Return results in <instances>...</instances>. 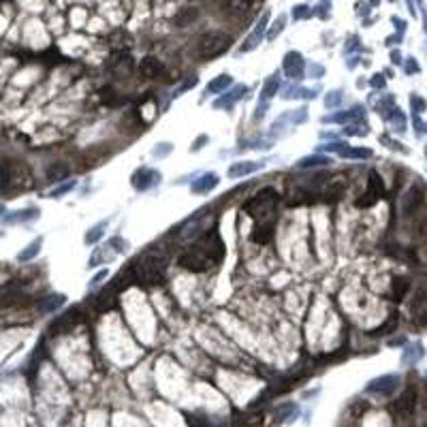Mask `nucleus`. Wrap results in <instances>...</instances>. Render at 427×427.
<instances>
[{"label": "nucleus", "instance_id": "1", "mask_svg": "<svg viewBox=\"0 0 427 427\" xmlns=\"http://www.w3.org/2000/svg\"><path fill=\"white\" fill-rule=\"evenodd\" d=\"M165 269H167V258L160 252H145L137 261L130 263V272H133L135 282L148 284V286L162 282Z\"/></svg>", "mask_w": 427, "mask_h": 427}, {"label": "nucleus", "instance_id": "2", "mask_svg": "<svg viewBox=\"0 0 427 427\" xmlns=\"http://www.w3.org/2000/svg\"><path fill=\"white\" fill-rule=\"evenodd\" d=\"M280 201V194L274 190V188H263L261 192H256L252 199H250L246 205H244V210L248 216H252V218H267L269 214H272L276 210V205Z\"/></svg>", "mask_w": 427, "mask_h": 427}, {"label": "nucleus", "instance_id": "3", "mask_svg": "<svg viewBox=\"0 0 427 427\" xmlns=\"http://www.w3.org/2000/svg\"><path fill=\"white\" fill-rule=\"evenodd\" d=\"M231 47V37L222 35V32H207L199 39V47H196V54L201 60H214L218 56H222L224 51Z\"/></svg>", "mask_w": 427, "mask_h": 427}, {"label": "nucleus", "instance_id": "4", "mask_svg": "<svg viewBox=\"0 0 427 427\" xmlns=\"http://www.w3.org/2000/svg\"><path fill=\"white\" fill-rule=\"evenodd\" d=\"M196 250H201V252H203L207 258H210L212 263H220L222 256H224V244H222L220 235H218L216 231L205 233V235L199 239V244H196Z\"/></svg>", "mask_w": 427, "mask_h": 427}, {"label": "nucleus", "instance_id": "5", "mask_svg": "<svg viewBox=\"0 0 427 427\" xmlns=\"http://www.w3.org/2000/svg\"><path fill=\"white\" fill-rule=\"evenodd\" d=\"M178 265L184 267V269H188V272H194V274H201V272H207L214 263L207 258L201 250H186V252L180 254L178 258Z\"/></svg>", "mask_w": 427, "mask_h": 427}, {"label": "nucleus", "instance_id": "6", "mask_svg": "<svg viewBox=\"0 0 427 427\" xmlns=\"http://www.w3.org/2000/svg\"><path fill=\"white\" fill-rule=\"evenodd\" d=\"M160 180H162L160 171L150 169V167H141V169H137V171L133 173L130 184H133V188H135V190L145 192V190L154 188V186H158V184H160Z\"/></svg>", "mask_w": 427, "mask_h": 427}, {"label": "nucleus", "instance_id": "7", "mask_svg": "<svg viewBox=\"0 0 427 427\" xmlns=\"http://www.w3.org/2000/svg\"><path fill=\"white\" fill-rule=\"evenodd\" d=\"M414 408H416V391L408 387L398 398V402L391 404V414L395 419H406V416H410L414 412Z\"/></svg>", "mask_w": 427, "mask_h": 427}, {"label": "nucleus", "instance_id": "8", "mask_svg": "<svg viewBox=\"0 0 427 427\" xmlns=\"http://www.w3.org/2000/svg\"><path fill=\"white\" fill-rule=\"evenodd\" d=\"M382 192H384V184L380 180V175L376 171H370V175H368V190H366V194H363V199L357 201V207H372L382 196Z\"/></svg>", "mask_w": 427, "mask_h": 427}, {"label": "nucleus", "instance_id": "9", "mask_svg": "<svg viewBox=\"0 0 427 427\" xmlns=\"http://www.w3.org/2000/svg\"><path fill=\"white\" fill-rule=\"evenodd\" d=\"M423 201H425V190L419 184L410 186V188L406 190V194L402 196V216H406V218L412 216L423 205Z\"/></svg>", "mask_w": 427, "mask_h": 427}, {"label": "nucleus", "instance_id": "10", "mask_svg": "<svg viewBox=\"0 0 427 427\" xmlns=\"http://www.w3.org/2000/svg\"><path fill=\"white\" fill-rule=\"evenodd\" d=\"M410 314H412V322H416L419 327L427 325V290L419 288L414 293V299L410 304Z\"/></svg>", "mask_w": 427, "mask_h": 427}, {"label": "nucleus", "instance_id": "11", "mask_svg": "<svg viewBox=\"0 0 427 427\" xmlns=\"http://www.w3.org/2000/svg\"><path fill=\"white\" fill-rule=\"evenodd\" d=\"M398 382H400V378L395 376V374H387V376H380V378H376V380H372L368 387H366V393L391 395L395 389H398Z\"/></svg>", "mask_w": 427, "mask_h": 427}, {"label": "nucleus", "instance_id": "12", "mask_svg": "<svg viewBox=\"0 0 427 427\" xmlns=\"http://www.w3.org/2000/svg\"><path fill=\"white\" fill-rule=\"evenodd\" d=\"M366 118V109L361 105H355L350 111H340L336 116H322V122H331V124H346V122H357Z\"/></svg>", "mask_w": 427, "mask_h": 427}, {"label": "nucleus", "instance_id": "13", "mask_svg": "<svg viewBox=\"0 0 427 427\" xmlns=\"http://www.w3.org/2000/svg\"><path fill=\"white\" fill-rule=\"evenodd\" d=\"M304 67L306 64H304V58H301L299 51H288V54L284 56V73L288 77L299 79L301 75H304Z\"/></svg>", "mask_w": 427, "mask_h": 427}, {"label": "nucleus", "instance_id": "14", "mask_svg": "<svg viewBox=\"0 0 427 427\" xmlns=\"http://www.w3.org/2000/svg\"><path fill=\"white\" fill-rule=\"evenodd\" d=\"M218 184H220V178H218V173H214V171H212V173H203V175H199V180L192 182L190 190H192L194 194H205V192L214 190Z\"/></svg>", "mask_w": 427, "mask_h": 427}, {"label": "nucleus", "instance_id": "15", "mask_svg": "<svg viewBox=\"0 0 427 427\" xmlns=\"http://www.w3.org/2000/svg\"><path fill=\"white\" fill-rule=\"evenodd\" d=\"M258 169H263V162H256V160H244V162H233L231 167H228L226 175H228V178H242V175L256 173Z\"/></svg>", "mask_w": 427, "mask_h": 427}, {"label": "nucleus", "instance_id": "16", "mask_svg": "<svg viewBox=\"0 0 427 427\" xmlns=\"http://www.w3.org/2000/svg\"><path fill=\"white\" fill-rule=\"evenodd\" d=\"M246 92H248V88H246V86H235L233 90H228L222 98H218V101L214 103V107H216V109H231L239 98H244V96H246Z\"/></svg>", "mask_w": 427, "mask_h": 427}, {"label": "nucleus", "instance_id": "17", "mask_svg": "<svg viewBox=\"0 0 427 427\" xmlns=\"http://www.w3.org/2000/svg\"><path fill=\"white\" fill-rule=\"evenodd\" d=\"M109 69L116 73V75H130V71H133V58L128 54H116L111 60H109Z\"/></svg>", "mask_w": 427, "mask_h": 427}, {"label": "nucleus", "instance_id": "18", "mask_svg": "<svg viewBox=\"0 0 427 427\" xmlns=\"http://www.w3.org/2000/svg\"><path fill=\"white\" fill-rule=\"evenodd\" d=\"M139 73L145 77V79H158L160 77V73H162V64L158 60H156L154 56H148V58H143L141 60V64H139Z\"/></svg>", "mask_w": 427, "mask_h": 427}, {"label": "nucleus", "instance_id": "19", "mask_svg": "<svg viewBox=\"0 0 427 427\" xmlns=\"http://www.w3.org/2000/svg\"><path fill=\"white\" fill-rule=\"evenodd\" d=\"M118 293L120 290L116 288V286H105L98 293V297L94 299V306H96V310H101V312H105V310H109L111 306H113V301H116V297H118Z\"/></svg>", "mask_w": 427, "mask_h": 427}, {"label": "nucleus", "instance_id": "20", "mask_svg": "<svg viewBox=\"0 0 427 427\" xmlns=\"http://www.w3.org/2000/svg\"><path fill=\"white\" fill-rule=\"evenodd\" d=\"M228 86H233V77L228 75V73H222V75H218L216 79H212V81L205 86V94H207V96L220 94V92H224Z\"/></svg>", "mask_w": 427, "mask_h": 427}, {"label": "nucleus", "instance_id": "21", "mask_svg": "<svg viewBox=\"0 0 427 427\" xmlns=\"http://www.w3.org/2000/svg\"><path fill=\"white\" fill-rule=\"evenodd\" d=\"M267 19H269V15L265 13L261 19H258V24H256V28H254V32L248 37V41L242 45V51H250V49H254L258 43H261V39H263V32H265V26H267Z\"/></svg>", "mask_w": 427, "mask_h": 427}, {"label": "nucleus", "instance_id": "22", "mask_svg": "<svg viewBox=\"0 0 427 427\" xmlns=\"http://www.w3.org/2000/svg\"><path fill=\"white\" fill-rule=\"evenodd\" d=\"M39 214H41V212L37 210V207H26V210L13 212L11 216H5V222H9V224H15V222H30V220H37Z\"/></svg>", "mask_w": 427, "mask_h": 427}, {"label": "nucleus", "instance_id": "23", "mask_svg": "<svg viewBox=\"0 0 427 427\" xmlns=\"http://www.w3.org/2000/svg\"><path fill=\"white\" fill-rule=\"evenodd\" d=\"M408 290H410V280L408 278H404V276L393 278V282H391V295H393L395 301H402Z\"/></svg>", "mask_w": 427, "mask_h": 427}, {"label": "nucleus", "instance_id": "24", "mask_svg": "<svg viewBox=\"0 0 427 427\" xmlns=\"http://www.w3.org/2000/svg\"><path fill=\"white\" fill-rule=\"evenodd\" d=\"M64 301H67V297L62 295V293L49 295V297H45V299L39 304V310H41V312H45V314H49V312H56L58 308L64 306Z\"/></svg>", "mask_w": 427, "mask_h": 427}, {"label": "nucleus", "instance_id": "25", "mask_svg": "<svg viewBox=\"0 0 427 427\" xmlns=\"http://www.w3.org/2000/svg\"><path fill=\"white\" fill-rule=\"evenodd\" d=\"M77 320H79V312L77 310H69L64 316H60L58 322L51 325V331H69L71 327H75Z\"/></svg>", "mask_w": 427, "mask_h": 427}, {"label": "nucleus", "instance_id": "26", "mask_svg": "<svg viewBox=\"0 0 427 427\" xmlns=\"http://www.w3.org/2000/svg\"><path fill=\"white\" fill-rule=\"evenodd\" d=\"M272 237H274V226H272V222H267V224H256V226H254V231H252V242H256V244H269V242H272Z\"/></svg>", "mask_w": 427, "mask_h": 427}, {"label": "nucleus", "instance_id": "27", "mask_svg": "<svg viewBox=\"0 0 427 427\" xmlns=\"http://www.w3.org/2000/svg\"><path fill=\"white\" fill-rule=\"evenodd\" d=\"M329 162H331V158H327V156L314 154V156H306V158L295 162V169H314V167H325Z\"/></svg>", "mask_w": 427, "mask_h": 427}, {"label": "nucleus", "instance_id": "28", "mask_svg": "<svg viewBox=\"0 0 427 427\" xmlns=\"http://www.w3.org/2000/svg\"><path fill=\"white\" fill-rule=\"evenodd\" d=\"M41 246H43V237H37V239H32L22 252L17 254V261H22V263H26V261H32V258L41 252Z\"/></svg>", "mask_w": 427, "mask_h": 427}, {"label": "nucleus", "instance_id": "29", "mask_svg": "<svg viewBox=\"0 0 427 427\" xmlns=\"http://www.w3.org/2000/svg\"><path fill=\"white\" fill-rule=\"evenodd\" d=\"M278 86H280V75L276 73V75H272L267 81H265V86H263V92H261V101L263 103H267L272 96H276L278 94ZM258 101V103H261Z\"/></svg>", "mask_w": 427, "mask_h": 427}, {"label": "nucleus", "instance_id": "30", "mask_svg": "<svg viewBox=\"0 0 427 427\" xmlns=\"http://www.w3.org/2000/svg\"><path fill=\"white\" fill-rule=\"evenodd\" d=\"M69 173H71V169H69L67 165L56 162V165H51L49 169H47V180H49V182H62Z\"/></svg>", "mask_w": 427, "mask_h": 427}, {"label": "nucleus", "instance_id": "31", "mask_svg": "<svg viewBox=\"0 0 427 427\" xmlns=\"http://www.w3.org/2000/svg\"><path fill=\"white\" fill-rule=\"evenodd\" d=\"M109 222H111V218H109V220H101L98 224H94V226H92L90 231L86 233V237H83V242H86L88 246H90V244H96L98 239L103 237V228H107V226H109Z\"/></svg>", "mask_w": 427, "mask_h": 427}, {"label": "nucleus", "instance_id": "32", "mask_svg": "<svg viewBox=\"0 0 427 427\" xmlns=\"http://www.w3.org/2000/svg\"><path fill=\"white\" fill-rule=\"evenodd\" d=\"M344 190H346V182L342 180V178H338V180H333L329 184V188L325 190V196H327V199H331V201H338L340 196L344 194Z\"/></svg>", "mask_w": 427, "mask_h": 427}, {"label": "nucleus", "instance_id": "33", "mask_svg": "<svg viewBox=\"0 0 427 427\" xmlns=\"http://www.w3.org/2000/svg\"><path fill=\"white\" fill-rule=\"evenodd\" d=\"M196 17H199V11H196V9H184V11H180L178 15H175V26L184 28V26H188L190 22H194Z\"/></svg>", "mask_w": 427, "mask_h": 427}, {"label": "nucleus", "instance_id": "34", "mask_svg": "<svg viewBox=\"0 0 427 427\" xmlns=\"http://www.w3.org/2000/svg\"><path fill=\"white\" fill-rule=\"evenodd\" d=\"M398 316H400V314H395V312H393V314H389V320L384 322V325H380L378 329H374V331L370 333V336H387L389 331H393L395 327H398V322H400V318H398Z\"/></svg>", "mask_w": 427, "mask_h": 427}, {"label": "nucleus", "instance_id": "35", "mask_svg": "<svg viewBox=\"0 0 427 427\" xmlns=\"http://www.w3.org/2000/svg\"><path fill=\"white\" fill-rule=\"evenodd\" d=\"M342 158H370L372 156V150L368 148H346L340 152Z\"/></svg>", "mask_w": 427, "mask_h": 427}, {"label": "nucleus", "instance_id": "36", "mask_svg": "<svg viewBox=\"0 0 427 427\" xmlns=\"http://www.w3.org/2000/svg\"><path fill=\"white\" fill-rule=\"evenodd\" d=\"M101 94H103V101H105L107 105H120V103L124 101V98H122V96H120L113 88H103Z\"/></svg>", "mask_w": 427, "mask_h": 427}, {"label": "nucleus", "instance_id": "37", "mask_svg": "<svg viewBox=\"0 0 427 427\" xmlns=\"http://www.w3.org/2000/svg\"><path fill=\"white\" fill-rule=\"evenodd\" d=\"M342 98H344V94H342V90H331L329 94L325 96V107L327 109H333V107H338Z\"/></svg>", "mask_w": 427, "mask_h": 427}, {"label": "nucleus", "instance_id": "38", "mask_svg": "<svg viewBox=\"0 0 427 427\" xmlns=\"http://www.w3.org/2000/svg\"><path fill=\"white\" fill-rule=\"evenodd\" d=\"M224 5L231 9V11H248L252 7V0H224Z\"/></svg>", "mask_w": 427, "mask_h": 427}, {"label": "nucleus", "instance_id": "39", "mask_svg": "<svg viewBox=\"0 0 427 427\" xmlns=\"http://www.w3.org/2000/svg\"><path fill=\"white\" fill-rule=\"evenodd\" d=\"M75 186H77V182H75V180H71V182H67V184H62V186H58V188H54V190L49 192V196H51V199H60L62 194H67V192H71L73 188H75Z\"/></svg>", "mask_w": 427, "mask_h": 427}, {"label": "nucleus", "instance_id": "40", "mask_svg": "<svg viewBox=\"0 0 427 427\" xmlns=\"http://www.w3.org/2000/svg\"><path fill=\"white\" fill-rule=\"evenodd\" d=\"M111 258H113V254H107V252H103V250H96V252H94V256L90 258V263H88V265H90V267H96L98 263L111 261Z\"/></svg>", "mask_w": 427, "mask_h": 427}, {"label": "nucleus", "instance_id": "41", "mask_svg": "<svg viewBox=\"0 0 427 427\" xmlns=\"http://www.w3.org/2000/svg\"><path fill=\"white\" fill-rule=\"evenodd\" d=\"M196 83H199V79H196L194 75H192V77H188V79H186V81L182 83V86H180L178 90H175V94H173V96H182V94H184L186 90H190V88H194Z\"/></svg>", "mask_w": 427, "mask_h": 427}, {"label": "nucleus", "instance_id": "42", "mask_svg": "<svg viewBox=\"0 0 427 427\" xmlns=\"http://www.w3.org/2000/svg\"><path fill=\"white\" fill-rule=\"evenodd\" d=\"M171 148H173L171 143H158V145H156V148L152 150V156H156V158H165V156L171 152Z\"/></svg>", "mask_w": 427, "mask_h": 427}, {"label": "nucleus", "instance_id": "43", "mask_svg": "<svg viewBox=\"0 0 427 427\" xmlns=\"http://www.w3.org/2000/svg\"><path fill=\"white\" fill-rule=\"evenodd\" d=\"M346 148H348L346 143H342V141H336V143H331V145H329V143H327V145H320L318 150H327V152H338V154H340L342 150H346Z\"/></svg>", "mask_w": 427, "mask_h": 427}, {"label": "nucleus", "instance_id": "44", "mask_svg": "<svg viewBox=\"0 0 427 427\" xmlns=\"http://www.w3.org/2000/svg\"><path fill=\"white\" fill-rule=\"evenodd\" d=\"M410 105H412V109H414L416 113H423L425 107H427V103H425L423 98H419V96H410Z\"/></svg>", "mask_w": 427, "mask_h": 427}, {"label": "nucleus", "instance_id": "45", "mask_svg": "<svg viewBox=\"0 0 427 427\" xmlns=\"http://www.w3.org/2000/svg\"><path fill=\"white\" fill-rule=\"evenodd\" d=\"M210 141V137H207V135H199V137L194 139V143L190 145V152H199V150H203V145Z\"/></svg>", "mask_w": 427, "mask_h": 427}, {"label": "nucleus", "instance_id": "46", "mask_svg": "<svg viewBox=\"0 0 427 427\" xmlns=\"http://www.w3.org/2000/svg\"><path fill=\"white\" fill-rule=\"evenodd\" d=\"M308 15H310V9H308L306 5H299V7L293 9V17H295V19H304V17H308Z\"/></svg>", "mask_w": 427, "mask_h": 427}, {"label": "nucleus", "instance_id": "47", "mask_svg": "<svg viewBox=\"0 0 427 427\" xmlns=\"http://www.w3.org/2000/svg\"><path fill=\"white\" fill-rule=\"evenodd\" d=\"M109 246H118V248H116L118 252H124V250L128 248V242H126V239H122V237H113L111 242H109Z\"/></svg>", "mask_w": 427, "mask_h": 427}, {"label": "nucleus", "instance_id": "48", "mask_svg": "<svg viewBox=\"0 0 427 427\" xmlns=\"http://www.w3.org/2000/svg\"><path fill=\"white\" fill-rule=\"evenodd\" d=\"M284 24H286V17H284V15H280V17H278V22H276V26H278V28H276V30H272V32H269V39H276V35H280V32H282Z\"/></svg>", "mask_w": 427, "mask_h": 427}, {"label": "nucleus", "instance_id": "49", "mask_svg": "<svg viewBox=\"0 0 427 427\" xmlns=\"http://www.w3.org/2000/svg\"><path fill=\"white\" fill-rule=\"evenodd\" d=\"M105 278H107V269H103V272H98L94 278H92L90 288H96V286H98V284H101V282H103V280H105Z\"/></svg>", "mask_w": 427, "mask_h": 427}, {"label": "nucleus", "instance_id": "50", "mask_svg": "<svg viewBox=\"0 0 427 427\" xmlns=\"http://www.w3.org/2000/svg\"><path fill=\"white\" fill-rule=\"evenodd\" d=\"M308 71H310V75L314 77V79H320L322 75H325V69H322L320 64H312V67H310Z\"/></svg>", "mask_w": 427, "mask_h": 427}, {"label": "nucleus", "instance_id": "51", "mask_svg": "<svg viewBox=\"0 0 427 427\" xmlns=\"http://www.w3.org/2000/svg\"><path fill=\"white\" fill-rule=\"evenodd\" d=\"M419 235H421V237L425 239V242H427V216L423 218L421 224H419Z\"/></svg>", "mask_w": 427, "mask_h": 427}, {"label": "nucleus", "instance_id": "52", "mask_svg": "<svg viewBox=\"0 0 427 427\" xmlns=\"http://www.w3.org/2000/svg\"><path fill=\"white\" fill-rule=\"evenodd\" d=\"M419 71V64L414 62V58H408V64H406V73H416Z\"/></svg>", "mask_w": 427, "mask_h": 427}, {"label": "nucleus", "instance_id": "53", "mask_svg": "<svg viewBox=\"0 0 427 427\" xmlns=\"http://www.w3.org/2000/svg\"><path fill=\"white\" fill-rule=\"evenodd\" d=\"M372 86H374V88H382V86H384L382 75H376V77H374V79H372Z\"/></svg>", "mask_w": 427, "mask_h": 427}, {"label": "nucleus", "instance_id": "54", "mask_svg": "<svg viewBox=\"0 0 427 427\" xmlns=\"http://www.w3.org/2000/svg\"><path fill=\"white\" fill-rule=\"evenodd\" d=\"M368 130H357L355 126H348V128H344V135H366Z\"/></svg>", "mask_w": 427, "mask_h": 427}, {"label": "nucleus", "instance_id": "55", "mask_svg": "<svg viewBox=\"0 0 427 427\" xmlns=\"http://www.w3.org/2000/svg\"><path fill=\"white\" fill-rule=\"evenodd\" d=\"M391 60L395 62V64H400V62H402V56H400V51H393V54H391Z\"/></svg>", "mask_w": 427, "mask_h": 427}, {"label": "nucleus", "instance_id": "56", "mask_svg": "<svg viewBox=\"0 0 427 427\" xmlns=\"http://www.w3.org/2000/svg\"><path fill=\"white\" fill-rule=\"evenodd\" d=\"M5 216H7V207L0 205V218H5Z\"/></svg>", "mask_w": 427, "mask_h": 427}, {"label": "nucleus", "instance_id": "57", "mask_svg": "<svg viewBox=\"0 0 427 427\" xmlns=\"http://www.w3.org/2000/svg\"><path fill=\"white\" fill-rule=\"evenodd\" d=\"M0 237H3V231H0Z\"/></svg>", "mask_w": 427, "mask_h": 427}, {"label": "nucleus", "instance_id": "58", "mask_svg": "<svg viewBox=\"0 0 427 427\" xmlns=\"http://www.w3.org/2000/svg\"><path fill=\"white\" fill-rule=\"evenodd\" d=\"M425 154H427V150H425Z\"/></svg>", "mask_w": 427, "mask_h": 427}]
</instances>
